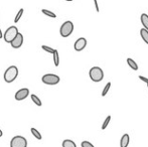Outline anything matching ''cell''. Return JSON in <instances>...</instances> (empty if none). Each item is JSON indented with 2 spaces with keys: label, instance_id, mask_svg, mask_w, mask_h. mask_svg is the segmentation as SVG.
<instances>
[{
  "label": "cell",
  "instance_id": "obj_5",
  "mask_svg": "<svg viewBox=\"0 0 148 147\" xmlns=\"http://www.w3.org/2000/svg\"><path fill=\"white\" fill-rule=\"evenodd\" d=\"M41 81H42L43 84L53 86V85L59 84L60 79L59 76H57V75H55V74H45V76L41 78Z\"/></svg>",
  "mask_w": 148,
  "mask_h": 147
},
{
  "label": "cell",
  "instance_id": "obj_23",
  "mask_svg": "<svg viewBox=\"0 0 148 147\" xmlns=\"http://www.w3.org/2000/svg\"><path fill=\"white\" fill-rule=\"evenodd\" d=\"M81 146L82 147H95L91 142H89V141H83L82 144H81Z\"/></svg>",
  "mask_w": 148,
  "mask_h": 147
},
{
  "label": "cell",
  "instance_id": "obj_19",
  "mask_svg": "<svg viewBox=\"0 0 148 147\" xmlns=\"http://www.w3.org/2000/svg\"><path fill=\"white\" fill-rule=\"evenodd\" d=\"M23 12H24L23 8H21V9H19V11L17 12V14H16L15 18H14V22H15V23H17V22L20 20V18L22 17V14H23Z\"/></svg>",
  "mask_w": 148,
  "mask_h": 147
},
{
  "label": "cell",
  "instance_id": "obj_18",
  "mask_svg": "<svg viewBox=\"0 0 148 147\" xmlns=\"http://www.w3.org/2000/svg\"><path fill=\"white\" fill-rule=\"evenodd\" d=\"M41 12H42L45 15L49 16V17H51V18H56L57 17V15H56V13H53V11H51V10H47V9H42L41 10Z\"/></svg>",
  "mask_w": 148,
  "mask_h": 147
},
{
  "label": "cell",
  "instance_id": "obj_12",
  "mask_svg": "<svg viewBox=\"0 0 148 147\" xmlns=\"http://www.w3.org/2000/svg\"><path fill=\"white\" fill-rule=\"evenodd\" d=\"M127 64H128L129 67H130L132 70H134V71H137V70H138V65H137L136 62H135L134 59H131V57H128V59H127Z\"/></svg>",
  "mask_w": 148,
  "mask_h": 147
},
{
  "label": "cell",
  "instance_id": "obj_8",
  "mask_svg": "<svg viewBox=\"0 0 148 147\" xmlns=\"http://www.w3.org/2000/svg\"><path fill=\"white\" fill-rule=\"evenodd\" d=\"M87 46V39L85 37H80L76 40L74 44V49L76 51H82Z\"/></svg>",
  "mask_w": 148,
  "mask_h": 147
},
{
  "label": "cell",
  "instance_id": "obj_27",
  "mask_svg": "<svg viewBox=\"0 0 148 147\" xmlns=\"http://www.w3.org/2000/svg\"><path fill=\"white\" fill-rule=\"evenodd\" d=\"M2 135H3V132H2V130L0 129V137H2Z\"/></svg>",
  "mask_w": 148,
  "mask_h": 147
},
{
  "label": "cell",
  "instance_id": "obj_1",
  "mask_svg": "<svg viewBox=\"0 0 148 147\" xmlns=\"http://www.w3.org/2000/svg\"><path fill=\"white\" fill-rule=\"evenodd\" d=\"M17 76H18L17 67H15V66H10V67L4 72L3 79L6 83L10 84V83H12L13 81H15V79L17 78Z\"/></svg>",
  "mask_w": 148,
  "mask_h": 147
},
{
  "label": "cell",
  "instance_id": "obj_26",
  "mask_svg": "<svg viewBox=\"0 0 148 147\" xmlns=\"http://www.w3.org/2000/svg\"><path fill=\"white\" fill-rule=\"evenodd\" d=\"M3 37V34H2V31H1V28H0V38H2Z\"/></svg>",
  "mask_w": 148,
  "mask_h": 147
},
{
  "label": "cell",
  "instance_id": "obj_7",
  "mask_svg": "<svg viewBox=\"0 0 148 147\" xmlns=\"http://www.w3.org/2000/svg\"><path fill=\"white\" fill-rule=\"evenodd\" d=\"M28 96H29V90L27 88H22L15 93L14 98H15L16 101H22V100H25Z\"/></svg>",
  "mask_w": 148,
  "mask_h": 147
},
{
  "label": "cell",
  "instance_id": "obj_17",
  "mask_svg": "<svg viewBox=\"0 0 148 147\" xmlns=\"http://www.w3.org/2000/svg\"><path fill=\"white\" fill-rule=\"evenodd\" d=\"M53 63H55V66L56 67H59L60 65V55H59V51L56 49L55 53H53Z\"/></svg>",
  "mask_w": 148,
  "mask_h": 147
},
{
  "label": "cell",
  "instance_id": "obj_29",
  "mask_svg": "<svg viewBox=\"0 0 148 147\" xmlns=\"http://www.w3.org/2000/svg\"><path fill=\"white\" fill-rule=\"evenodd\" d=\"M147 88H148V84H147Z\"/></svg>",
  "mask_w": 148,
  "mask_h": 147
},
{
  "label": "cell",
  "instance_id": "obj_10",
  "mask_svg": "<svg viewBox=\"0 0 148 147\" xmlns=\"http://www.w3.org/2000/svg\"><path fill=\"white\" fill-rule=\"evenodd\" d=\"M129 142H130V137H129V135L128 134H124V135L121 137L120 147H127L129 145Z\"/></svg>",
  "mask_w": 148,
  "mask_h": 147
},
{
  "label": "cell",
  "instance_id": "obj_15",
  "mask_svg": "<svg viewBox=\"0 0 148 147\" xmlns=\"http://www.w3.org/2000/svg\"><path fill=\"white\" fill-rule=\"evenodd\" d=\"M62 147H77L76 143L71 139H66L62 141Z\"/></svg>",
  "mask_w": 148,
  "mask_h": 147
},
{
  "label": "cell",
  "instance_id": "obj_21",
  "mask_svg": "<svg viewBox=\"0 0 148 147\" xmlns=\"http://www.w3.org/2000/svg\"><path fill=\"white\" fill-rule=\"evenodd\" d=\"M110 121H111V116H107V118L105 119V121L103 122V125H102V130H105L106 128L108 127V125H109Z\"/></svg>",
  "mask_w": 148,
  "mask_h": 147
},
{
  "label": "cell",
  "instance_id": "obj_25",
  "mask_svg": "<svg viewBox=\"0 0 148 147\" xmlns=\"http://www.w3.org/2000/svg\"><path fill=\"white\" fill-rule=\"evenodd\" d=\"M139 79H140L141 81H143L144 83L148 84V79L147 78H145V77H143V76H139Z\"/></svg>",
  "mask_w": 148,
  "mask_h": 147
},
{
  "label": "cell",
  "instance_id": "obj_28",
  "mask_svg": "<svg viewBox=\"0 0 148 147\" xmlns=\"http://www.w3.org/2000/svg\"><path fill=\"white\" fill-rule=\"evenodd\" d=\"M66 1H69V2H70V1H73V0H66Z\"/></svg>",
  "mask_w": 148,
  "mask_h": 147
},
{
  "label": "cell",
  "instance_id": "obj_6",
  "mask_svg": "<svg viewBox=\"0 0 148 147\" xmlns=\"http://www.w3.org/2000/svg\"><path fill=\"white\" fill-rule=\"evenodd\" d=\"M10 147H27V140L21 135H16L10 141Z\"/></svg>",
  "mask_w": 148,
  "mask_h": 147
},
{
  "label": "cell",
  "instance_id": "obj_2",
  "mask_svg": "<svg viewBox=\"0 0 148 147\" xmlns=\"http://www.w3.org/2000/svg\"><path fill=\"white\" fill-rule=\"evenodd\" d=\"M89 76L93 82L99 83L104 79V72L101 68L99 67H93L89 72Z\"/></svg>",
  "mask_w": 148,
  "mask_h": 147
},
{
  "label": "cell",
  "instance_id": "obj_13",
  "mask_svg": "<svg viewBox=\"0 0 148 147\" xmlns=\"http://www.w3.org/2000/svg\"><path fill=\"white\" fill-rule=\"evenodd\" d=\"M30 98H31V100H32V102L34 103V104L36 105V106L40 107L41 105H42V103H41V100L38 98V97L36 96V95L31 94V95H30Z\"/></svg>",
  "mask_w": 148,
  "mask_h": 147
},
{
  "label": "cell",
  "instance_id": "obj_24",
  "mask_svg": "<svg viewBox=\"0 0 148 147\" xmlns=\"http://www.w3.org/2000/svg\"><path fill=\"white\" fill-rule=\"evenodd\" d=\"M94 3H95L96 11L99 12V11H100V8H99V4H98V1H97V0H94Z\"/></svg>",
  "mask_w": 148,
  "mask_h": 147
},
{
  "label": "cell",
  "instance_id": "obj_22",
  "mask_svg": "<svg viewBox=\"0 0 148 147\" xmlns=\"http://www.w3.org/2000/svg\"><path fill=\"white\" fill-rule=\"evenodd\" d=\"M41 49H43L45 51H47V53H55V51H56V49H53V47H51V46H47V45H42L41 46Z\"/></svg>",
  "mask_w": 148,
  "mask_h": 147
},
{
  "label": "cell",
  "instance_id": "obj_9",
  "mask_svg": "<svg viewBox=\"0 0 148 147\" xmlns=\"http://www.w3.org/2000/svg\"><path fill=\"white\" fill-rule=\"evenodd\" d=\"M10 44H11V46L13 49H19L23 44V36H22V34H18L17 36L11 41Z\"/></svg>",
  "mask_w": 148,
  "mask_h": 147
},
{
  "label": "cell",
  "instance_id": "obj_20",
  "mask_svg": "<svg viewBox=\"0 0 148 147\" xmlns=\"http://www.w3.org/2000/svg\"><path fill=\"white\" fill-rule=\"evenodd\" d=\"M110 88H111V83H107V85H106L105 87H104L103 91H102V97H105L106 95H107V93L109 92Z\"/></svg>",
  "mask_w": 148,
  "mask_h": 147
},
{
  "label": "cell",
  "instance_id": "obj_4",
  "mask_svg": "<svg viewBox=\"0 0 148 147\" xmlns=\"http://www.w3.org/2000/svg\"><path fill=\"white\" fill-rule=\"evenodd\" d=\"M73 31H74V23L72 21H70V20L64 22L62 24V26H60V34L62 37L70 36L73 34Z\"/></svg>",
  "mask_w": 148,
  "mask_h": 147
},
{
  "label": "cell",
  "instance_id": "obj_11",
  "mask_svg": "<svg viewBox=\"0 0 148 147\" xmlns=\"http://www.w3.org/2000/svg\"><path fill=\"white\" fill-rule=\"evenodd\" d=\"M140 19H141V23H142L143 27L148 30V15L146 13H142L141 14Z\"/></svg>",
  "mask_w": 148,
  "mask_h": 147
},
{
  "label": "cell",
  "instance_id": "obj_14",
  "mask_svg": "<svg viewBox=\"0 0 148 147\" xmlns=\"http://www.w3.org/2000/svg\"><path fill=\"white\" fill-rule=\"evenodd\" d=\"M30 131H31V134H32L33 136H34L35 138H36L37 140H41L42 139V136H41L40 132L38 131L37 129H35V128H30Z\"/></svg>",
  "mask_w": 148,
  "mask_h": 147
},
{
  "label": "cell",
  "instance_id": "obj_16",
  "mask_svg": "<svg viewBox=\"0 0 148 147\" xmlns=\"http://www.w3.org/2000/svg\"><path fill=\"white\" fill-rule=\"evenodd\" d=\"M140 36L142 37L143 40H144V42L148 44V30L145 29V28H142L140 30Z\"/></svg>",
  "mask_w": 148,
  "mask_h": 147
},
{
  "label": "cell",
  "instance_id": "obj_3",
  "mask_svg": "<svg viewBox=\"0 0 148 147\" xmlns=\"http://www.w3.org/2000/svg\"><path fill=\"white\" fill-rule=\"evenodd\" d=\"M19 34L18 32V28L16 26H10L7 29L5 30L3 34V39L8 43H11V41L17 36V34Z\"/></svg>",
  "mask_w": 148,
  "mask_h": 147
}]
</instances>
